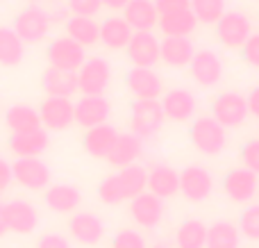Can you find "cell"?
Instances as JSON below:
<instances>
[{
  "mask_svg": "<svg viewBox=\"0 0 259 248\" xmlns=\"http://www.w3.org/2000/svg\"><path fill=\"white\" fill-rule=\"evenodd\" d=\"M207 244V223L200 219H184L175 230L178 248H205Z\"/></svg>",
  "mask_w": 259,
  "mask_h": 248,
  "instance_id": "35",
  "label": "cell"
},
{
  "mask_svg": "<svg viewBox=\"0 0 259 248\" xmlns=\"http://www.w3.org/2000/svg\"><path fill=\"white\" fill-rule=\"evenodd\" d=\"M25 57V44L18 39L14 27L0 25V66H18Z\"/></svg>",
  "mask_w": 259,
  "mask_h": 248,
  "instance_id": "34",
  "label": "cell"
},
{
  "mask_svg": "<svg viewBox=\"0 0 259 248\" xmlns=\"http://www.w3.org/2000/svg\"><path fill=\"white\" fill-rule=\"evenodd\" d=\"M77 75V91L82 96H105L109 82H112V64L100 55L87 57L80 66Z\"/></svg>",
  "mask_w": 259,
  "mask_h": 248,
  "instance_id": "5",
  "label": "cell"
},
{
  "mask_svg": "<svg viewBox=\"0 0 259 248\" xmlns=\"http://www.w3.org/2000/svg\"><path fill=\"white\" fill-rule=\"evenodd\" d=\"M180 194L189 203H202L214 194V176L202 164H189L180 171Z\"/></svg>",
  "mask_w": 259,
  "mask_h": 248,
  "instance_id": "10",
  "label": "cell"
},
{
  "mask_svg": "<svg viewBox=\"0 0 259 248\" xmlns=\"http://www.w3.org/2000/svg\"><path fill=\"white\" fill-rule=\"evenodd\" d=\"M259 191V176H255L252 171L239 167V169H230L223 176V194L228 196L232 203L246 205L250 203Z\"/></svg>",
  "mask_w": 259,
  "mask_h": 248,
  "instance_id": "16",
  "label": "cell"
},
{
  "mask_svg": "<svg viewBox=\"0 0 259 248\" xmlns=\"http://www.w3.org/2000/svg\"><path fill=\"white\" fill-rule=\"evenodd\" d=\"M198 25H200V23H198V18L193 16L191 9H184V12L159 16L157 30H159L164 36H191Z\"/></svg>",
  "mask_w": 259,
  "mask_h": 248,
  "instance_id": "31",
  "label": "cell"
},
{
  "mask_svg": "<svg viewBox=\"0 0 259 248\" xmlns=\"http://www.w3.org/2000/svg\"><path fill=\"white\" fill-rule=\"evenodd\" d=\"M189 141L200 155L216 157L228 146V130L211 114H200L189 123Z\"/></svg>",
  "mask_w": 259,
  "mask_h": 248,
  "instance_id": "2",
  "label": "cell"
},
{
  "mask_svg": "<svg viewBox=\"0 0 259 248\" xmlns=\"http://www.w3.org/2000/svg\"><path fill=\"white\" fill-rule=\"evenodd\" d=\"M241 237L250 241H259V203L246 205L239 214V223H237Z\"/></svg>",
  "mask_w": 259,
  "mask_h": 248,
  "instance_id": "37",
  "label": "cell"
},
{
  "mask_svg": "<svg viewBox=\"0 0 259 248\" xmlns=\"http://www.w3.org/2000/svg\"><path fill=\"white\" fill-rule=\"evenodd\" d=\"M132 34H134L132 27L118 14H112V16H107L100 23V44L107 50H125Z\"/></svg>",
  "mask_w": 259,
  "mask_h": 248,
  "instance_id": "28",
  "label": "cell"
},
{
  "mask_svg": "<svg viewBox=\"0 0 259 248\" xmlns=\"http://www.w3.org/2000/svg\"><path fill=\"white\" fill-rule=\"evenodd\" d=\"M159 103H161V109H164L166 121L170 123H189L196 118L198 100H196V94L191 89H187V87L168 89L159 98Z\"/></svg>",
  "mask_w": 259,
  "mask_h": 248,
  "instance_id": "12",
  "label": "cell"
},
{
  "mask_svg": "<svg viewBox=\"0 0 259 248\" xmlns=\"http://www.w3.org/2000/svg\"><path fill=\"white\" fill-rule=\"evenodd\" d=\"M14 176H12V164L7 162L5 157H0V194H3L5 189H7L9 185H12Z\"/></svg>",
  "mask_w": 259,
  "mask_h": 248,
  "instance_id": "46",
  "label": "cell"
},
{
  "mask_svg": "<svg viewBox=\"0 0 259 248\" xmlns=\"http://www.w3.org/2000/svg\"><path fill=\"white\" fill-rule=\"evenodd\" d=\"M9 232L7 228V217H5V203H0V237H5Z\"/></svg>",
  "mask_w": 259,
  "mask_h": 248,
  "instance_id": "48",
  "label": "cell"
},
{
  "mask_svg": "<svg viewBox=\"0 0 259 248\" xmlns=\"http://www.w3.org/2000/svg\"><path fill=\"white\" fill-rule=\"evenodd\" d=\"M166 116L159 100H132L130 105V132L139 139H152L164 128Z\"/></svg>",
  "mask_w": 259,
  "mask_h": 248,
  "instance_id": "3",
  "label": "cell"
},
{
  "mask_svg": "<svg viewBox=\"0 0 259 248\" xmlns=\"http://www.w3.org/2000/svg\"><path fill=\"white\" fill-rule=\"evenodd\" d=\"M205 248H241V232L237 223L221 219L207 226V244Z\"/></svg>",
  "mask_w": 259,
  "mask_h": 248,
  "instance_id": "32",
  "label": "cell"
},
{
  "mask_svg": "<svg viewBox=\"0 0 259 248\" xmlns=\"http://www.w3.org/2000/svg\"><path fill=\"white\" fill-rule=\"evenodd\" d=\"M125 87L134 100H159L164 96V80L155 68L132 66L125 73Z\"/></svg>",
  "mask_w": 259,
  "mask_h": 248,
  "instance_id": "14",
  "label": "cell"
},
{
  "mask_svg": "<svg viewBox=\"0 0 259 248\" xmlns=\"http://www.w3.org/2000/svg\"><path fill=\"white\" fill-rule=\"evenodd\" d=\"M39 118H41V128H46V130H53V132L68 130L75 123L73 100L46 96L39 105Z\"/></svg>",
  "mask_w": 259,
  "mask_h": 248,
  "instance_id": "13",
  "label": "cell"
},
{
  "mask_svg": "<svg viewBox=\"0 0 259 248\" xmlns=\"http://www.w3.org/2000/svg\"><path fill=\"white\" fill-rule=\"evenodd\" d=\"M71 12V16H89L96 18V14L103 9V0H64Z\"/></svg>",
  "mask_w": 259,
  "mask_h": 248,
  "instance_id": "40",
  "label": "cell"
},
{
  "mask_svg": "<svg viewBox=\"0 0 259 248\" xmlns=\"http://www.w3.org/2000/svg\"><path fill=\"white\" fill-rule=\"evenodd\" d=\"M41 89L46 96H55V98H71L77 94V75L68 71H59V68L48 66L41 73Z\"/></svg>",
  "mask_w": 259,
  "mask_h": 248,
  "instance_id": "26",
  "label": "cell"
},
{
  "mask_svg": "<svg viewBox=\"0 0 259 248\" xmlns=\"http://www.w3.org/2000/svg\"><path fill=\"white\" fill-rule=\"evenodd\" d=\"M75 109V123L84 130L91 128L105 126L112 114V103H109L105 96H80V100L73 103Z\"/></svg>",
  "mask_w": 259,
  "mask_h": 248,
  "instance_id": "17",
  "label": "cell"
},
{
  "mask_svg": "<svg viewBox=\"0 0 259 248\" xmlns=\"http://www.w3.org/2000/svg\"><path fill=\"white\" fill-rule=\"evenodd\" d=\"M50 144V137L46 128H36V130L27 132H12L9 137V148L16 157H41Z\"/></svg>",
  "mask_w": 259,
  "mask_h": 248,
  "instance_id": "24",
  "label": "cell"
},
{
  "mask_svg": "<svg viewBox=\"0 0 259 248\" xmlns=\"http://www.w3.org/2000/svg\"><path fill=\"white\" fill-rule=\"evenodd\" d=\"M239 157H241L243 169H248L255 176H259V137H252V139H248L241 146V155Z\"/></svg>",
  "mask_w": 259,
  "mask_h": 248,
  "instance_id": "39",
  "label": "cell"
},
{
  "mask_svg": "<svg viewBox=\"0 0 259 248\" xmlns=\"http://www.w3.org/2000/svg\"><path fill=\"white\" fill-rule=\"evenodd\" d=\"M112 248H148V244H146V237L139 230H134V228H123V230H118L116 235H114Z\"/></svg>",
  "mask_w": 259,
  "mask_h": 248,
  "instance_id": "38",
  "label": "cell"
},
{
  "mask_svg": "<svg viewBox=\"0 0 259 248\" xmlns=\"http://www.w3.org/2000/svg\"><path fill=\"white\" fill-rule=\"evenodd\" d=\"M193 55H196V46H193L191 36H164L161 39V62L168 68H189Z\"/></svg>",
  "mask_w": 259,
  "mask_h": 248,
  "instance_id": "22",
  "label": "cell"
},
{
  "mask_svg": "<svg viewBox=\"0 0 259 248\" xmlns=\"http://www.w3.org/2000/svg\"><path fill=\"white\" fill-rule=\"evenodd\" d=\"M130 0H103V7L112 9V12H123Z\"/></svg>",
  "mask_w": 259,
  "mask_h": 248,
  "instance_id": "47",
  "label": "cell"
},
{
  "mask_svg": "<svg viewBox=\"0 0 259 248\" xmlns=\"http://www.w3.org/2000/svg\"><path fill=\"white\" fill-rule=\"evenodd\" d=\"M191 12L198 18V23L216 25L225 12H228V0H189Z\"/></svg>",
  "mask_w": 259,
  "mask_h": 248,
  "instance_id": "36",
  "label": "cell"
},
{
  "mask_svg": "<svg viewBox=\"0 0 259 248\" xmlns=\"http://www.w3.org/2000/svg\"><path fill=\"white\" fill-rule=\"evenodd\" d=\"M257 3H259V0H257Z\"/></svg>",
  "mask_w": 259,
  "mask_h": 248,
  "instance_id": "51",
  "label": "cell"
},
{
  "mask_svg": "<svg viewBox=\"0 0 259 248\" xmlns=\"http://www.w3.org/2000/svg\"><path fill=\"white\" fill-rule=\"evenodd\" d=\"M5 217H7V228L16 235H30L39 226V212L30 200L14 198L5 203Z\"/></svg>",
  "mask_w": 259,
  "mask_h": 248,
  "instance_id": "19",
  "label": "cell"
},
{
  "mask_svg": "<svg viewBox=\"0 0 259 248\" xmlns=\"http://www.w3.org/2000/svg\"><path fill=\"white\" fill-rule=\"evenodd\" d=\"M68 232L84 246H96L105 237V223L94 212H75L68 221Z\"/></svg>",
  "mask_w": 259,
  "mask_h": 248,
  "instance_id": "20",
  "label": "cell"
},
{
  "mask_svg": "<svg viewBox=\"0 0 259 248\" xmlns=\"http://www.w3.org/2000/svg\"><path fill=\"white\" fill-rule=\"evenodd\" d=\"M209 114L225 128V130L241 128L243 123H246V118L250 116V114H248L246 96L239 94V91H221L219 96H214Z\"/></svg>",
  "mask_w": 259,
  "mask_h": 248,
  "instance_id": "6",
  "label": "cell"
},
{
  "mask_svg": "<svg viewBox=\"0 0 259 248\" xmlns=\"http://www.w3.org/2000/svg\"><path fill=\"white\" fill-rule=\"evenodd\" d=\"M27 3H32V5H39V3H46V0H27Z\"/></svg>",
  "mask_w": 259,
  "mask_h": 248,
  "instance_id": "50",
  "label": "cell"
},
{
  "mask_svg": "<svg viewBox=\"0 0 259 248\" xmlns=\"http://www.w3.org/2000/svg\"><path fill=\"white\" fill-rule=\"evenodd\" d=\"M116 137H118L116 128L109 126V123H105V126H98V128L87 130L84 137H82V146H84V150L91 155V157L107 159V155H109V150H112Z\"/></svg>",
  "mask_w": 259,
  "mask_h": 248,
  "instance_id": "29",
  "label": "cell"
},
{
  "mask_svg": "<svg viewBox=\"0 0 259 248\" xmlns=\"http://www.w3.org/2000/svg\"><path fill=\"white\" fill-rule=\"evenodd\" d=\"M132 32H155L159 23V14L152 0H130L121 14Z\"/></svg>",
  "mask_w": 259,
  "mask_h": 248,
  "instance_id": "25",
  "label": "cell"
},
{
  "mask_svg": "<svg viewBox=\"0 0 259 248\" xmlns=\"http://www.w3.org/2000/svg\"><path fill=\"white\" fill-rule=\"evenodd\" d=\"M241 57L252 71H259V32H252L250 39L243 44Z\"/></svg>",
  "mask_w": 259,
  "mask_h": 248,
  "instance_id": "41",
  "label": "cell"
},
{
  "mask_svg": "<svg viewBox=\"0 0 259 248\" xmlns=\"http://www.w3.org/2000/svg\"><path fill=\"white\" fill-rule=\"evenodd\" d=\"M246 103H248V114H250L255 121H259V85H255L246 94Z\"/></svg>",
  "mask_w": 259,
  "mask_h": 248,
  "instance_id": "45",
  "label": "cell"
},
{
  "mask_svg": "<svg viewBox=\"0 0 259 248\" xmlns=\"http://www.w3.org/2000/svg\"><path fill=\"white\" fill-rule=\"evenodd\" d=\"M50 16L41 5H27L14 18V32L23 44H39L50 32Z\"/></svg>",
  "mask_w": 259,
  "mask_h": 248,
  "instance_id": "7",
  "label": "cell"
},
{
  "mask_svg": "<svg viewBox=\"0 0 259 248\" xmlns=\"http://www.w3.org/2000/svg\"><path fill=\"white\" fill-rule=\"evenodd\" d=\"M157 7V14L159 16H166V14H175V12H184V9H191V3L189 0H152Z\"/></svg>",
  "mask_w": 259,
  "mask_h": 248,
  "instance_id": "42",
  "label": "cell"
},
{
  "mask_svg": "<svg viewBox=\"0 0 259 248\" xmlns=\"http://www.w3.org/2000/svg\"><path fill=\"white\" fill-rule=\"evenodd\" d=\"M44 200L53 212L57 214H71L80 208L82 203V194L75 185H66V182H59V185H53L46 189Z\"/></svg>",
  "mask_w": 259,
  "mask_h": 248,
  "instance_id": "27",
  "label": "cell"
},
{
  "mask_svg": "<svg viewBox=\"0 0 259 248\" xmlns=\"http://www.w3.org/2000/svg\"><path fill=\"white\" fill-rule=\"evenodd\" d=\"M5 123L12 132H27V130H36L41 128V118H39V109H34L32 105L18 103L5 112Z\"/></svg>",
  "mask_w": 259,
  "mask_h": 248,
  "instance_id": "33",
  "label": "cell"
},
{
  "mask_svg": "<svg viewBox=\"0 0 259 248\" xmlns=\"http://www.w3.org/2000/svg\"><path fill=\"white\" fill-rule=\"evenodd\" d=\"M46 12H48V16H50V23H57V21H64V23H66L68 16H71V12H68L66 3H59V0H53V3H50V7L46 9Z\"/></svg>",
  "mask_w": 259,
  "mask_h": 248,
  "instance_id": "44",
  "label": "cell"
},
{
  "mask_svg": "<svg viewBox=\"0 0 259 248\" xmlns=\"http://www.w3.org/2000/svg\"><path fill=\"white\" fill-rule=\"evenodd\" d=\"M146 191H150L152 196L166 200L180 194V171H175L170 164H155L152 169H148V182Z\"/></svg>",
  "mask_w": 259,
  "mask_h": 248,
  "instance_id": "21",
  "label": "cell"
},
{
  "mask_svg": "<svg viewBox=\"0 0 259 248\" xmlns=\"http://www.w3.org/2000/svg\"><path fill=\"white\" fill-rule=\"evenodd\" d=\"M164 212H166L164 200L152 196L150 191H143L137 198L130 200V217H132V221L141 228H148V230L159 226L161 219H164Z\"/></svg>",
  "mask_w": 259,
  "mask_h": 248,
  "instance_id": "18",
  "label": "cell"
},
{
  "mask_svg": "<svg viewBox=\"0 0 259 248\" xmlns=\"http://www.w3.org/2000/svg\"><path fill=\"white\" fill-rule=\"evenodd\" d=\"M146 182H148V169H143L141 164L118 169L116 173L100 180L98 198L105 205H121L125 200H132L139 194H143L146 191Z\"/></svg>",
  "mask_w": 259,
  "mask_h": 248,
  "instance_id": "1",
  "label": "cell"
},
{
  "mask_svg": "<svg viewBox=\"0 0 259 248\" xmlns=\"http://www.w3.org/2000/svg\"><path fill=\"white\" fill-rule=\"evenodd\" d=\"M12 176L21 187L41 191L50 187V169L41 157H16L12 164Z\"/></svg>",
  "mask_w": 259,
  "mask_h": 248,
  "instance_id": "15",
  "label": "cell"
},
{
  "mask_svg": "<svg viewBox=\"0 0 259 248\" xmlns=\"http://www.w3.org/2000/svg\"><path fill=\"white\" fill-rule=\"evenodd\" d=\"M143 155V141L132 132H118L112 150L107 155V162L116 169H125L132 164H139V157Z\"/></svg>",
  "mask_w": 259,
  "mask_h": 248,
  "instance_id": "23",
  "label": "cell"
},
{
  "mask_svg": "<svg viewBox=\"0 0 259 248\" xmlns=\"http://www.w3.org/2000/svg\"><path fill=\"white\" fill-rule=\"evenodd\" d=\"M66 27V36L73 39L75 44H80L82 48L96 46L100 41V23L96 18L89 16H68V21L64 23Z\"/></svg>",
  "mask_w": 259,
  "mask_h": 248,
  "instance_id": "30",
  "label": "cell"
},
{
  "mask_svg": "<svg viewBox=\"0 0 259 248\" xmlns=\"http://www.w3.org/2000/svg\"><path fill=\"white\" fill-rule=\"evenodd\" d=\"M150 248H170V246L168 244H152Z\"/></svg>",
  "mask_w": 259,
  "mask_h": 248,
  "instance_id": "49",
  "label": "cell"
},
{
  "mask_svg": "<svg viewBox=\"0 0 259 248\" xmlns=\"http://www.w3.org/2000/svg\"><path fill=\"white\" fill-rule=\"evenodd\" d=\"M214 32L223 48L241 50L243 44H246L252 34V21L241 9H228V12L221 16V21L214 25Z\"/></svg>",
  "mask_w": 259,
  "mask_h": 248,
  "instance_id": "4",
  "label": "cell"
},
{
  "mask_svg": "<svg viewBox=\"0 0 259 248\" xmlns=\"http://www.w3.org/2000/svg\"><path fill=\"white\" fill-rule=\"evenodd\" d=\"M225 73V64L221 55L211 48H200L196 50L191 64H189V75L202 89H214Z\"/></svg>",
  "mask_w": 259,
  "mask_h": 248,
  "instance_id": "8",
  "label": "cell"
},
{
  "mask_svg": "<svg viewBox=\"0 0 259 248\" xmlns=\"http://www.w3.org/2000/svg\"><path fill=\"white\" fill-rule=\"evenodd\" d=\"M46 57H48V66L59 68V71L77 73L87 59V50L64 34L50 41L48 48H46Z\"/></svg>",
  "mask_w": 259,
  "mask_h": 248,
  "instance_id": "9",
  "label": "cell"
},
{
  "mask_svg": "<svg viewBox=\"0 0 259 248\" xmlns=\"http://www.w3.org/2000/svg\"><path fill=\"white\" fill-rule=\"evenodd\" d=\"M36 248H71V241H68V237L59 235V232H46V235L39 237Z\"/></svg>",
  "mask_w": 259,
  "mask_h": 248,
  "instance_id": "43",
  "label": "cell"
},
{
  "mask_svg": "<svg viewBox=\"0 0 259 248\" xmlns=\"http://www.w3.org/2000/svg\"><path fill=\"white\" fill-rule=\"evenodd\" d=\"M125 55L137 68H155L161 62V39L155 32H134Z\"/></svg>",
  "mask_w": 259,
  "mask_h": 248,
  "instance_id": "11",
  "label": "cell"
}]
</instances>
